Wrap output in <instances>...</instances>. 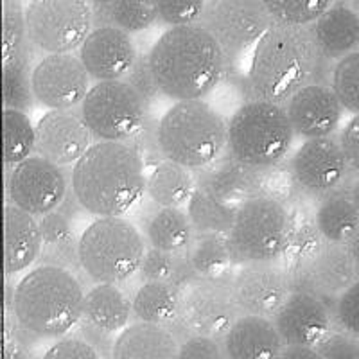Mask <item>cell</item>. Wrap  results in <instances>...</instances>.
I'll return each mask as SVG.
<instances>
[{"label": "cell", "instance_id": "47", "mask_svg": "<svg viewBox=\"0 0 359 359\" xmlns=\"http://www.w3.org/2000/svg\"><path fill=\"white\" fill-rule=\"evenodd\" d=\"M176 358H224L223 348H221V339L207 334H187L185 338L180 339L178 355Z\"/></svg>", "mask_w": 359, "mask_h": 359}, {"label": "cell", "instance_id": "44", "mask_svg": "<svg viewBox=\"0 0 359 359\" xmlns=\"http://www.w3.org/2000/svg\"><path fill=\"white\" fill-rule=\"evenodd\" d=\"M176 253L163 252V250L147 246L139 266V277L142 282L149 280H171L175 273Z\"/></svg>", "mask_w": 359, "mask_h": 359}, {"label": "cell", "instance_id": "49", "mask_svg": "<svg viewBox=\"0 0 359 359\" xmlns=\"http://www.w3.org/2000/svg\"><path fill=\"white\" fill-rule=\"evenodd\" d=\"M338 144L341 147L343 155L347 158L348 168L352 172L358 171L359 168V115H352L345 126L339 130Z\"/></svg>", "mask_w": 359, "mask_h": 359}, {"label": "cell", "instance_id": "17", "mask_svg": "<svg viewBox=\"0 0 359 359\" xmlns=\"http://www.w3.org/2000/svg\"><path fill=\"white\" fill-rule=\"evenodd\" d=\"M230 286L243 314L271 318L291 291V280L287 269L278 262H253L239 266Z\"/></svg>", "mask_w": 359, "mask_h": 359}, {"label": "cell", "instance_id": "11", "mask_svg": "<svg viewBox=\"0 0 359 359\" xmlns=\"http://www.w3.org/2000/svg\"><path fill=\"white\" fill-rule=\"evenodd\" d=\"M200 24L219 43L226 63L239 60L273 22L262 0H207Z\"/></svg>", "mask_w": 359, "mask_h": 359}, {"label": "cell", "instance_id": "20", "mask_svg": "<svg viewBox=\"0 0 359 359\" xmlns=\"http://www.w3.org/2000/svg\"><path fill=\"white\" fill-rule=\"evenodd\" d=\"M284 110L294 137L304 140L334 135L345 111L331 86L322 81H313L297 90L284 102Z\"/></svg>", "mask_w": 359, "mask_h": 359}, {"label": "cell", "instance_id": "5", "mask_svg": "<svg viewBox=\"0 0 359 359\" xmlns=\"http://www.w3.org/2000/svg\"><path fill=\"white\" fill-rule=\"evenodd\" d=\"M163 158L196 171L226 149V121L203 99L176 101L156 124Z\"/></svg>", "mask_w": 359, "mask_h": 359}, {"label": "cell", "instance_id": "15", "mask_svg": "<svg viewBox=\"0 0 359 359\" xmlns=\"http://www.w3.org/2000/svg\"><path fill=\"white\" fill-rule=\"evenodd\" d=\"M291 287L306 290L320 298L336 297L358 282V239L347 245L325 243L318 252L287 269Z\"/></svg>", "mask_w": 359, "mask_h": 359}, {"label": "cell", "instance_id": "48", "mask_svg": "<svg viewBox=\"0 0 359 359\" xmlns=\"http://www.w3.org/2000/svg\"><path fill=\"white\" fill-rule=\"evenodd\" d=\"M45 358L57 359V358H67V359H95L99 358V352L95 351L83 336H60L56 341L49 347V351L45 352Z\"/></svg>", "mask_w": 359, "mask_h": 359}, {"label": "cell", "instance_id": "39", "mask_svg": "<svg viewBox=\"0 0 359 359\" xmlns=\"http://www.w3.org/2000/svg\"><path fill=\"white\" fill-rule=\"evenodd\" d=\"M273 24L309 25L334 0H262Z\"/></svg>", "mask_w": 359, "mask_h": 359}, {"label": "cell", "instance_id": "50", "mask_svg": "<svg viewBox=\"0 0 359 359\" xmlns=\"http://www.w3.org/2000/svg\"><path fill=\"white\" fill-rule=\"evenodd\" d=\"M57 210L65 214L67 217H70V219H74V217H78L81 212H85V208L81 207V203L78 201V198L74 196V192L70 191V187H69V191H67L63 201L60 203V207H57Z\"/></svg>", "mask_w": 359, "mask_h": 359}, {"label": "cell", "instance_id": "1", "mask_svg": "<svg viewBox=\"0 0 359 359\" xmlns=\"http://www.w3.org/2000/svg\"><path fill=\"white\" fill-rule=\"evenodd\" d=\"M323 65L307 25L271 24L253 45L245 92L248 99L284 104L297 90L318 81Z\"/></svg>", "mask_w": 359, "mask_h": 359}, {"label": "cell", "instance_id": "3", "mask_svg": "<svg viewBox=\"0 0 359 359\" xmlns=\"http://www.w3.org/2000/svg\"><path fill=\"white\" fill-rule=\"evenodd\" d=\"M160 94L172 101L205 99L223 81L226 57L201 24L163 31L147 53Z\"/></svg>", "mask_w": 359, "mask_h": 359}, {"label": "cell", "instance_id": "41", "mask_svg": "<svg viewBox=\"0 0 359 359\" xmlns=\"http://www.w3.org/2000/svg\"><path fill=\"white\" fill-rule=\"evenodd\" d=\"M156 17L169 27L200 24L207 0H153Z\"/></svg>", "mask_w": 359, "mask_h": 359}, {"label": "cell", "instance_id": "31", "mask_svg": "<svg viewBox=\"0 0 359 359\" xmlns=\"http://www.w3.org/2000/svg\"><path fill=\"white\" fill-rule=\"evenodd\" d=\"M146 243L169 253L185 252L191 245L194 230L184 207H158L144 224Z\"/></svg>", "mask_w": 359, "mask_h": 359}, {"label": "cell", "instance_id": "4", "mask_svg": "<svg viewBox=\"0 0 359 359\" xmlns=\"http://www.w3.org/2000/svg\"><path fill=\"white\" fill-rule=\"evenodd\" d=\"M85 290L76 273L56 264L29 269L13 291V316L18 327L36 338H60L83 318Z\"/></svg>", "mask_w": 359, "mask_h": 359}, {"label": "cell", "instance_id": "16", "mask_svg": "<svg viewBox=\"0 0 359 359\" xmlns=\"http://www.w3.org/2000/svg\"><path fill=\"white\" fill-rule=\"evenodd\" d=\"M90 86L92 78L74 53L45 54L31 69L34 99L49 110L79 108Z\"/></svg>", "mask_w": 359, "mask_h": 359}, {"label": "cell", "instance_id": "43", "mask_svg": "<svg viewBox=\"0 0 359 359\" xmlns=\"http://www.w3.org/2000/svg\"><path fill=\"white\" fill-rule=\"evenodd\" d=\"M123 79L133 88L135 94L139 95L146 104H151L153 101L158 99L160 88L158 85H156V79L155 76H153L151 67H149L147 54H139V56H137L133 67H131L130 72H128Z\"/></svg>", "mask_w": 359, "mask_h": 359}, {"label": "cell", "instance_id": "24", "mask_svg": "<svg viewBox=\"0 0 359 359\" xmlns=\"http://www.w3.org/2000/svg\"><path fill=\"white\" fill-rule=\"evenodd\" d=\"M219 339L223 355L230 359H273L284 348L273 320L255 314H239Z\"/></svg>", "mask_w": 359, "mask_h": 359}, {"label": "cell", "instance_id": "52", "mask_svg": "<svg viewBox=\"0 0 359 359\" xmlns=\"http://www.w3.org/2000/svg\"><path fill=\"white\" fill-rule=\"evenodd\" d=\"M0 169H2V168H0Z\"/></svg>", "mask_w": 359, "mask_h": 359}, {"label": "cell", "instance_id": "32", "mask_svg": "<svg viewBox=\"0 0 359 359\" xmlns=\"http://www.w3.org/2000/svg\"><path fill=\"white\" fill-rule=\"evenodd\" d=\"M94 25H114L128 34L146 31L158 22L153 0H88Z\"/></svg>", "mask_w": 359, "mask_h": 359}, {"label": "cell", "instance_id": "51", "mask_svg": "<svg viewBox=\"0 0 359 359\" xmlns=\"http://www.w3.org/2000/svg\"><path fill=\"white\" fill-rule=\"evenodd\" d=\"M280 358H311V359H320L314 347H306V345H284L280 352Z\"/></svg>", "mask_w": 359, "mask_h": 359}, {"label": "cell", "instance_id": "40", "mask_svg": "<svg viewBox=\"0 0 359 359\" xmlns=\"http://www.w3.org/2000/svg\"><path fill=\"white\" fill-rule=\"evenodd\" d=\"M358 76H359V53L347 54L336 60L331 74V88L345 111L355 115L359 111L358 97Z\"/></svg>", "mask_w": 359, "mask_h": 359}, {"label": "cell", "instance_id": "35", "mask_svg": "<svg viewBox=\"0 0 359 359\" xmlns=\"http://www.w3.org/2000/svg\"><path fill=\"white\" fill-rule=\"evenodd\" d=\"M185 255L198 277H224L233 266L224 233H194Z\"/></svg>", "mask_w": 359, "mask_h": 359}, {"label": "cell", "instance_id": "25", "mask_svg": "<svg viewBox=\"0 0 359 359\" xmlns=\"http://www.w3.org/2000/svg\"><path fill=\"white\" fill-rule=\"evenodd\" d=\"M307 29L325 62H336L358 50V11L347 2L334 0L316 20L307 25Z\"/></svg>", "mask_w": 359, "mask_h": 359}, {"label": "cell", "instance_id": "22", "mask_svg": "<svg viewBox=\"0 0 359 359\" xmlns=\"http://www.w3.org/2000/svg\"><path fill=\"white\" fill-rule=\"evenodd\" d=\"M41 253L38 219L11 203H0V277L27 271Z\"/></svg>", "mask_w": 359, "mask_h": 359}, {"label": "cell", "instance_id": "8", "mask_svg": "<svg viewBox=\"0 0 359 359\" xmlns=\"http://www.w3.org/2000/svg\"><path fill=\"white\" fill-rule=\"evenodd\" d=\"M287 223L290 210L278 198L259 194L241 201L226 233L233 264L280 261Z\"/></svg>", "mask_w": 359, "mask_h": 359}, {"label": "cell", "instance_id": "38", "mask_svg": "<svg viewBox=\"0 0 359 359\" xmlns=\"http://www.w3.org/2000/svg\"><path fill=\"white\" fill-rule=\"evenodd\" d=\"M27 43L25 6L22 0H0V62L20 53Z\"/></svg>", "mask_w": 359, "mask_h": 359}, {"label": "cell", "instance_id": "27", "mask_svg": "<svg viewBox=\"0 0 359 359\" xmlns=\"http://www.w3.org/2000/svg\"><path fill=\"white\" fill-rule=\"evenodd\" d=\"M133 320L131 298L124 293L118 284L95 282L83 298V318L97 331L115 334L121 332Z\"/></svg>", "mask_w": 359, "mask_h": 359}, {"label": "cell", "instance_id": "29", "mask_svg": "<svg viewBox=\"0 0 359 359\" xmlns=\"http://www.w3.org/2000/svg\"><path fill=\"white\" fill-rule=\"evenodd\" d=\"M184 290L171 280H149L131 298V313L133 320L140 322L160 323V325H175L178 322L182 309Z\"/></svg>", "mask_w": 359, "mask_h": 359}, {"label": "cell", "instance_id": "7", "mask_svg": "<svg viewBox=\"0 0 359 359\" xmlns=\"http://www.w3.org/2000/svg\"><path fill=\"white\" fill-rule=\"evenodd\" d=\"M146 248L142 232L126 217H95L78 239L79 266L94 282L121 284L137 275Z\"/></svg>", "mask_w": 359, "mask_h": 359}, {"label": "cell", "instance_id": "33", "mask_svg": "<svg viewBox=\"0 0 359 359\" xmlns=\"http://www.w3.org/2000/svg\"><path fill=\"white\" fill-rule=\"evenodd\" d=\"M31 45V43H29ZM29 45L13 57L0 62V108L31 111L34 107V95L31 88V60Z\"/></svg>", "mask_w": 359, "mask_h": 359}, {"label": "cell", "instance_id": "30", "mask_svg": "<svg viewBox=\"0 0 359 359\" xmlns=\"http://www.w3.org/2000/svg\"><path fill=\"white\" fill-rule=\"evenodd\" d=\"M194 189V172L172 160H160L146 175V194L158 207H185Z\"/></svg>", "mask_w": 359, "mask_h": 359}, {"label": "cell", "instance_id": "12", "mask_svg": "<svg viewBox=\"0 0 359 359\" xmlns=\"http://www.w3.org/2000/svg\"><path fill=\"white\" fill-rule=\"evenodd\" d=\"M239 314L241 311L233 300L229 275L216 278L198 277L184 287L178 322L171 327H180L185 336L207 334L221 338Z\"/></svg>", "mask_w": 359, "mask_h": 359}, {"label": "cell", "instance_id": "23", "mask_svg": "<svg viewBox=\"0 0 359 359\" xmlns=\"http://www.w3.org/2000/svg\"><path fill=\"white\" fill-rule=\"evenodd\" d=\"M192 172L198 187L217 200L239 205L252 196L266 194L269 171L245 165L224 149L214 162Z\"/></svg>", "mask_w": 359, "mask_h": 359}, {"label": "cell", "instance_id": "14", "mask_svg": "<svg viewBox=\"0 0 359 359\" xmlns=\"http://www.w3.org/2000/svg\"><path fill=\"white\" fill-rule=\"evenodd\" d=\"M351 171L334 135L306 139L290 160L293 187L309 198H323L339 189Z\"/></svg>", "mask_w": 359, "mask_h": 359}, {"label": "cell", "instance_id": "10", "mask_svg": "<svg viewBox=\"0 0 359 359\" xmlns=\"http://www.w3.org/2000/svg\"><path fill=\"white\" fill-rule=\"evenodd\" d=\"M27 40L43 54L76 53L94 27L88 0H29Z\"/></svg>", "mask_w": 359, "mask_h": 359}, {"label": "cell", "instance_id": "19", "mask_svg": "<svg viewBox=\"0 0 359 359\" xmlns=\"http://www.w3.org/2000/svg\"><path fill=\"white\" fill-rule=\"evenodd\" d=\"M271 320L284 345L314 347L332 329V314L325 300L298 287H291Z\"/></svg>", "mask_w": 359, "mask_h": 359}, {"label": "cell", "instance_id": "18", "mask_svg": "<svg viewBox=\"0 0 359 359\" xmlns=\"http://www.w3.org/2000/svg\"><path fill=\"white\" fill-rule=\"evenodd\" d=\"M92 144L94 137L78 108L47 110L34 124V153L60 168L74 165Z\"/></svg>", "mask_w": 359, "mask_h": 359}, {"label": "cell", "instance_id": "13", "mask_svg": "<svg viewBox=\"0 0 359 359\" xmlns=\"http://www.w3.org/2000/svg\"><path fill=\"white\" fill-rule=\"evenodd\" d=\"M69 187L65 171L36 153L9 168L4 180L8 203L36 219L50 210H56Z\"/></svg>", "mask_w": 359, "mask_h": 359}, {"label": "cell", "instance_id": "37", "mask_svg": "<svg viewBox=\"0 0 359 359\" xmlns=\"http://www.w3.org/2000/svg\"><path fill=\"white\" fill-rule=\"evenodd\" d=\"M323 245L325 241L316 229V223L311 214H307L302 208L290 212L286 245H284L282 259H286L291 266L300 264L318 252Z\"/></svg>", "mask_w": 359, "mask_h": 359}, {"label": "cell", "instance_id": "9", "mask_svg": "<svg viewBox=\"0 0 359 359\" xmlns=\"http://www.w3.org/2000/svg\"><path fill=\"white\" fill-rule=\"evenodd\" d=\"M147 104L124 79L95 81L79 104L94 140L130 142L146 124Z\"/></svg>", "mask_w": 359, "mask_h": 359}, {"label": "cell", "instance_id": "21", "mask_svg": "<svg viewBox=\"0 0 359 359\" xmlns=\"http://www.w3.org/2000/svg\"><path fill=\"white\" fill-rule=\"evenodd\" d=\"M137 56L131 34L114 25H94L78 49V57L94 81L123 79Z\"/></svg>", "mask_w": 359, "mask_h": 359}, {"label": "cell", "instance_id": "26", "mask_svg": "<svg viewBox=\"0 0 359 359\" xmlns=\"http://www.w3.org/2000/svg\"><path fill=\"white\" fill-rule=\"evenodd\" d=\"M178 343L168 325L135 320L114 339L111 355L115 359H172L178 355Z\"/></svg>", "mask_w": 359, "mask_h": 359}, {"label": "cell", "instance_id": "42", "mask_svg": "<svg viewBox=\"0 0 359 359\" xmlns=\"http://www.w3.org/2000/svg\"><path fill=\"white\" fill-rule=\"evenodd\" d=\"M38 229H40L41 248H56L78 243V237L74 232L72 219L67 217L60 210H50L38 217Z\"/></svg>", "mask_w": 359, "mask_h": 359}, {"label": "cell", "instance_id": "28", "mask_svg": "<svg viewBox=\"0 0 359 359\" xmlns=\"http://www.w3.org/2000/svg\"><path fill=\"white\" fill-rule=\"evenodd\" d=\"M313 219L325 243L347 245L358 239L359 208L358 196L348 189H336L320 200Z\"/></svg>", "mask_w": 359, "mask_h": 359}, {"label": "cell", "instance_id": "2", "mask_svg": "<svg viewBox=\"0 0 359 359\" xmlns=\"http://www.w3.org/2000/svg\"><path fill=\"white\" fill-rule=\"evenodd\" d=\"M70 191L86 214L124 216L146 192V165L128 142L94 140L72 165Z\"/></svg>", "mask_w": 359, "mask_h": 359}, {"label": "cell", "instance_id": "46", "mask_svg": "<svg viewBox=\"0 0 359 359\" xmlns=\"http://www.w3.org/2000/svg\"><path fill=\"white\" fill-rule=\"evenodd\" d=\"M334 302V318L341 331L348 334L359 336V282H354L347 290L336 294Z\"/></svg>", "mask_w": 359, "mask_h": 359}, {"label": "cell", "instance_id": "45", "mask_svg": "<svg viewBox=\"0 0 359 359\" xmlns=\"http://www.w3.org/2000/svg\"><path fill=\"white\" fill-rule=\"evenodd\" d=\"M314 351L320 359H358V338L345 331H329L316 345Z\"/></svg>", "mask_w": 359, "mask_h": 359}, {"label": "cell", "instance_id": "6", "mask_svg": "<svg viewBox=\"0 0 359 359\" xmlns=\"http://www.w3.org/2000/svg\"><path fill=\"white\" fill-rule=\"evenodd\" d=\"M293 140L284 104L248 99L226 121V151L250 168L275 169L284 162Z\"/></svg>", "mask_w": 359, "mask_h": 359}, {"label": "cell", "instance_id": "36", "mask_svg": "<svg viewBox=\"0 0 359 359\" xmlns=\"http://www.w3.org/2000/svg\"><path fill=\"white\" fill-rule=\"evenodd\" d=\"M185 207L194 233H224V236L232 229L237 210V205L217 200L198 185Z\"/></svg>", "mask_w": 359, "mask_h": 359}, {"label": "cell", "instance_id": "34", "mask_svg": "<svg viewBox=\"0 0 359 359\" xmlns=\"http://www.w3.org/2000/svg\"><path fill=\"white\" fill-rule=\"evenodd\" d=\"M33 153V121L25 111L0 108V168H13Z\"/></svg>", "mask_w": 359, "mask_h": 359}]
</instances>
